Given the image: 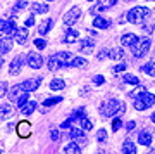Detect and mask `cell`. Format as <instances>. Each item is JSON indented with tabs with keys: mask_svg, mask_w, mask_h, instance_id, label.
Segmentation results:
<instances>
[{
	"mask_svg": "<svg viewBox=\"0 0 155 154\" xmlns=\"http://www.w3.org/2000/svg\"><path fill=\"white\" fill-rule=\"evenodd\" d=\"M124 102L117 99H110L109 102H104V104L100 106V114L104 116V118H112V116H117V118H121L124 114Z\"/></svg>",
	"mask_w": 155,
	"mask_h": 154,
	"instance_id": "cell-1",
	"label": "cell"
},
{
	"mask_svg": "<svg viewBox=\"0 0 155 154\" xmlns=\"http://www.w3.org/2000/svg\"><path fill=\"white\" fill-rule=\"evenodd\" d=\"M148 16H150V9H148V7L136 5V7H133V9L126 14V17H127L126 21L133 23V24H141V23H143Z\"/></svg>",
	"mask_w": 155,
	"mask_h": 154,
	"instance_id": "cell-2",
	"label": "cell"
},
{
	"mask_svg": "<svg viewBox=\"0 0 155 154\" xmlns=\"http://www.w3.org/2000/svg\"><path fill=\"white\" fill-rule=\"evenodd\" d=\"M155 104V95L150 94V92H143V94H140L138 97H134V109L136 111H145L152 107Z\"/></svg>",
	"mask_w": 155,
	"mask_h": 154,
	"instance_id": "cell-3",
	"label": "cell"
},
{
	"mask_svg": "<svg viewBox=\"0 0 155 154\" xmlns=\"http://www.w3.org/2000/svg\"><path fill=\"white\" fill-rule=\"evenodd\" d=\"M150 45H152V40H150V38H141V40L136 42L134 47H131V52H133L134 57H143V55L148 54Z\"/></svg>",
	"mask_w": 155,
	"mask_h": 154,
	"instance_id": "cell-4",
	"label": "cell"
},
{
	"mask_svg": "<svg viewBox=\"0 0 155 154\" xmlns=\"http://www.w3.org/2000/svg\"><path fill=\"white\" fill-rule=\"evenodd\" d=\"M16 23H14V19H2V28H0V31H2V35L5 37V38H9V37H14V33H16Z\"/></svg>",
	"mask_w": 155,
	"mask_h": 154,
	"instance_id": "cell-5",
	"label": "cell"
},
{
	"mask_svg": "<svg viewBox=\"0 0 155 154\" xmlns=\"http://www.w3.org/2000/svg\"><path fill=\"white\" fill-rule=\"evenodd\" d=\"M43 57L38 54V52H29L28 57H26V62H28L29 68H33V69H40V68L43 66Z\"/></svg>",
	"mask_w": 155,
	"mask_h": 154,
	"instance_id": "cell-6",
	"label": "cell"
},
{
	"mask_svg": "<svg viewBox=\"0 0 155 154\" xmlns=\"http://www.w3.org/2000/svg\"><path fill=\"white\" fill-rule=\"evenodd\" d=\"M79 16H81V9H79V7H72V9H69L67 14L64 16V24H66V26H72V24L79 19Z\"/></svg>",
	"mask_w": 155,
	"mask_h": 154,
	"instance_id": "cell-7",
	"label": "cell"
},
{
	"mask_svg": "<svg viewBox=\"0 0 155 154\" xmlns=\"http://www.w3.org/2000/svg\"><path fill=\"white\" fill-rule=\"evenodd\" d=\"M24 57L22 55H17V57H14V59L11 61V66H9V73H11L12 76H16V75H19V71L22 69V66H24Z\"/></svg>",
	"mask_w": 155,
	"mask_h": 154,
	"instance_id": "cell-8",
	"label": "cell"
},
{
	"mask_svg": "<svg viewBox=\"0 0 155 154\" xmlns=\"http://www.w3.org/2000/svg\"><path fill=\"white\" fill-rule=\"evenodd\" d=\"M83 116H84V109H83V107H79V109H78L76 113H74V114L69 116V118H67V120L64 121V123H62L61 128H62V130H66V128H69V127H71V125H72V123H74L76 120H81Z\"/></svg>",
	"mask_w": 155,
	"mask_h": 154,
	"instance_id": "cell-9",
	"label": "cell"
},
{
	"mask_svg": "<svg viewBox=\"0 0 155 154\" xmlns=\"http://www.w3.org/2000/svg\"><path fill=\"white\" fill-rule=\"evenodd\" d=\"M84 133H86V132H84L83 128H74V127H72L71 132H69V137H71L72 140H76V142L81 145V144H84V140H86Z\"/></svg>",
	"mask_w": 155,
	"mask_h": 154,
	"instance_id": "cell-10",
	"label": "cell"
},
{
	"mask_svg": "<svg viewBox=\"0 0 155 154\" xmlns=\"http://www.w3.org/2000/svg\"><path fill=\"white\" fill-rule=\"evenodd\" d=\"M40 83H41V76H36V78H29L26 82H22L21 85L24 87L26 92H33V90H36L40 87Z\"/></svg>",
	"mask_w": 155,
	"mask_h": 154,
	"instance_id": "cell-11",
	"label": "cell"
},
{
	"mask_svg": "<svg viewBox=\"0 0 155 154\" xmlns=\"http://www.w3.org/2000/svg\"><path fill=\"white\" fill-rule=\"evenodd\" d=\"M117 0H98L97 2V5L91 9V12H104L107 11V9H110L112 5H116Z\"/></svg>",
	"mask_w": 155,
	"mask_h": 154,
	"instance_id": "cell-12",
	"label": "cell"
},
{
	"mask_svg": "<svg viewBox=\"0 0 155 154\" xmlns=\"http://www.w3.org/2000/svg\"><path fill=\"white\" fill-rule=\"evenodd\" d=\"M14 40H16L19 45H24L26 40H28V28L22 26V28H17L16 33H14Z\"/></svg>",
	"mask_w": 155,
	"mask_h": 154,
	"instance_id": "cell-13",
	"label": "cell"
},
{
	"mask_svg": "<svg viewBox=\"0 0 155 154\" xmlns=\"http://www.w3.org/2000/svg\"><path fill=\"white\" fill-rule=\"evenodd\" d=\"M24 94H26L24 87H22V85H16V87H12V88H11V94H9V97H11L12 102H17V100L21 99Z\"/></svg>",
	"mask_w": 155,
	"mask_h": 154,
	"instance_id": "cell-14",
	"label": "cell"
},
{
	"mask_svg": "<svg viewBox=\"0 0 155 154\" xmlns=\"http://www.w3.org/2000/svg\"><path fill=\"white\" fill-rule=\"evenodd\" d=\"M136 42H138V37L134 33H126V35H122V38H121V44L122 47H134L136 45Z\"/></svg>",
	"mask_w": 155,
	"mask_h": 154,
	"instance_id": "cell-15",
	"label": "cell"
},
{
	"mask_svg": "<svg viewBox=\"0 0 155 154\" xmlns=\"http://www.w3.org/2000/svg\"><path fill=\"white\" fill-rule=\"evenodd\" d=\"M17 133H19V137H29V133H31V125H29L28 121H21L19 125H17Z\"/></svg>",
	"mask_w": 155,
	"mask_h": 154,
	"instance_id": "cell-16",
	"label": "cell"
},
{
	"mask_svg": "<svg viewBox=\"0 0 155 154\" xmlns=\"http://www.w3.org/2000/svg\"><path fill=\"white\" fill-rule=\"evenodd\" d=\"M93 45H95V42L93 40H83V42H79V47H78V50L79 52H83V54H90L91 50H93Z\"/></svg>",
	"mask_w": 155,
	"mask_h": 154,
	"instance_id": "cell-17",
	"label": "cell"
},
{
	"mask_svg": "<svg viewBox=\"0 0 155 154\" xmlns=\"http://www.w3.org/2000/svg\"><path fill=\"white\" fill-rule=\"evenodd\" d=\"M93 26L95 28H100V30H107V28L110 26V21L104 16H97L93 19Z\"/></svg>",
	"mask_w": 155,
	"mask_h": 154,
	"instance_id": "cell-18",
	"label": "cell"
},
{
	"mask_svg": "<svg viewBox=\"0 0 155 154\" xmlns=\"http://www.w3.org/2000/svg\"><path fill=\"white\" fill-rule=\"evenodd\" d=\"M35 109H36V102H35V100H28V102L22 106L19 111H21L22 116H29V114H33L35 113Z\"/></svg>",
	"mask_w": 155,
	"mask_h": 154,
	"instance_id": "cell-19",
	"label": "cell"
},
{
	"mask_svg": "<svg viewBox=\"0 0 155 154\" xmlns=\"http://www.w3.org/2000/svg\"><path fill=\"white\" fill-rule=\"evenodd\" d=\"M78 37H79V33H78L76 30H74V28H69L66 31V35H64V42H66V44H74L78 40Z\"/></svg>",
	"mask_w": 155,
	"mask_h": 154,
	"instance_id": "cell-20",
	"label": "cell"
},
{
	"mask_svg": "<svg viewBox=\"0 0 155 154\" xmlns=\"http://www.w3.org/2000/svg\"><path fill=\"white\" fill-rule=\"evenodd\" d=\"M47 66H48L50 71H57V69H61V68H62V64H61V61L57 59V55L54 54V55H50V59H48V62H47Z\"/></svg>",
	"mask_w": 155,
	"mask_h": 154,
	"instance_id": "cell-21",
	"label": "cell"
},
{
	"mask_svg": "<svg viewBox=\"0 0 155 154\" xmlns=\"http://www.w3.org/2000/svg\"><path fill=\"white\" fill-rule=\"evenodd\" d=\"M64 152H66V154H79V152H81V145L74 140V142L67 144L66 147H64Z\"/></svg>",
	"mask_w": 155,
	"mask_h": 154,
	"instance_id": "cell-22",
	"label": "cell"
},
{
	"mask_svg": "<svg viewBox=\"0 0 155 154\" xmlns=\"http://www.w3.org/2000/svg\"><path fill=\"white\" fill-rule=\"evenodd\" d=\"M138 142L141 144V145H147V147H148L150 144H152V135H150L147 130L140 132V133H138Z\"/></svg>",
	"mask_w": 155,
	"mask_h": 154,
	"instance_id": "cell-23",
	"label": "cell"
},
{
	"mask_svg": "<svg viewBox=\"0 0 155 154\" xmlns=\"http://www.w3.org/2000/svg\"><path fill=\"white\" fill-rule=\"evenodd\" d=\"M52 24H54V21L52 19H45L41 24H40V28H38V33H40V37H45V35L50 31V28H52Z\"/></svg>",
	"mask_w": 155,
	"mask_h": 154,
	"instance_id": "cell-24",
	"label": "cell"
},
{
	"mask_svg": "<svg viewBox=\"0 0 155 154\" xmlns=\"http://www.w3.org/2000/svg\"><path fill=\"white\" fill-rule=\"evenodd\" d=\"M57 59L61 61V64H62V68H67V64H69V61L72 59V55H71V52H57Z\"/></svg>",
	"mask_w": 155,
	"mask_h": 154,
	"instance_id": "cell-25",
	"label": "cell"
},
{
	"mask_svg": "<svg viewBox=\"0 0 155 154\" xmlns=\"http://www.w3.org/2000/svg\"><path fill=\"white\" fill-rule=\"evenodd\" d=\"M86 62H88V61L84 59V57H72V59L69 61L67 68H83V66H86Z\"/></svg>",
	"mask_w": 155,
	"mask_h": 154,
	"instance_id": "cell-26",
	"label": "cell"
},
{
	"mask_svg": "<svg viewBox=\"0 0 155 154\" xmlns=\"http://www.w3.org/2000/svg\"><path fill=\"white\" fill-rule=\"evenodd\" d=\"M64 87H66V83H64V80H61V78H54V80L50 82V90H54V92H59V90H62Z\"/></svg>",
	"mask_w": 155,
	"mask_h": 154,
	"instance_id": "cell-27",
	"label": "cell"
},
{
	"mask_svg": "<svg viewBox=\"0 0 155 154\" xmlns=\"http://www.w3.org/2000/svg\"><path fill=\"white\" fill-rule=\"evenodd\" d=\"M109 57L112 61H122V49L121 47H114L109 50Z\"/></svg>",
	"mask_w": 155,
	"mask_h": 154,
	"instance_id": "cell-28",
	"label": "cell"
},
{
	"mask_svg": "<svg viewBox=\"0 0 155 154\" xmlns=\"http://www.w3.org/2000/svg\"><path fill=\"white\" fill-rule=\"evenodd\" d=\"M31 11H33L35 14H45V12L48 11V5L40 4V2H35V4H31Z\"/></svg>",
	"mask_w": 155,
	"mask_h": 154,
	"instance_id": "cell-29",
	"label": "cell"
},
{
	"mask_svg": "<svg viewBox=\"0 0 155 154\" xmlns=\"http://www.w3.org/2000/svg\"><path fill=\"white\" fill-rule=\"evenodd\" d=\"M0 114H2V120H9L12 116V107L7 104V102H4L2 107H0Z\"/></svg>",
	"mask_w": 155,
	"mask_h": 154,
	"instance_id": "cell-30",
	"label": "cell"
},
{
	"mask_svg": "<svg viewBox=\"0 0 155 154\" xmlns=\"http://www.w3.org/2000/svg\"><path fill=\"white\" fill-rule=\"evenodd\" d=\"M122 152L124 154H134L136 152V145H134L131 140H124V144H122Z\"/></svg>",
	"mask_w": 155,
	"mask_h": 154,
	"instance_id": "cell-31",
	"label": "cell"
},
{
	"mask_svg": "<svg viewBox=\"0 0 155 154\" xmlns=\"http://www.w3.org/2000/svg\"><path fill=\"white\" fill-rule=\"evenodd\" d=\"M141 71L147 73V75H150V76H155V61H150V62H147L145 66H141Z\"/></svg>",
	"mask_w": 155,
	"mask_h": 154,
	"instance_id": "cell-32",
	"label": "cell"
},
{
	"mask_svg": "<svg viewBox=\"0 0 155 154\" xmlns=\"http://www.w3.org/2000/svg\"><path fill=\"white\" fill-rule=\"evenodd\" d=\"M11 49H12V42L9 38H4L2 40V55H5V54H9L11 52Z\"/></svg>",
	"mask_w": 155,
	"mask_h": 154,
	"instance_id": "cell-33",
	"label": "cell"
},
{
	"mask_svg": "<svg viewBox=\"0 0 155 154\" xmlns=\"http://www.w3.org/2000/svg\"><path fill=\"white\" fill-rule=\"evenodd\" d=\"M57 102H62V97H47L43 100V106L45 107H52V106H55Z\"/></svg>",
	"mask_w": 155,
	"mask_h": 154,
	"instance_id": "cell-34",
	"label": "cell"
},
{
	"mask_svg": "<svg viewBox=\"0 0 155 154\" xmlns=\"http://www.w3.org/2000/svg\"><path fill=\"white\" fill-rule=\"evenodd\" d=\"M79 123H81V128H83L84 132H90V130L93 128V123H91V121H90L86 116H83V118L79 120Z\"/></svg>",
	"mask_w": 155,
	"mask_h": 154,
	"instance_id": "cell-35",
	"label": "cell"
},
{
	"mask_svg": "<svg viewBox=\"0 0 155 154\" xmlns=\"http://www.w3.org/2000/svg\"><path fill=\"white\" fill-rule=\"evenodd\" d=\"M124 82L126 83H131V85H140V80L133 75H124Z\"/></svg>",
	"mask_w": 155,
	"mask_h": 154,
	"instance_id": "cell-36",
	"label": "cell"
},
{
	"mask_svg": "<svg viewBox=\"0 0 155 154\" xmlns=\"http://www.w3.org/2000/svg\"><path fill=\"white\" fill-rule=\"evenodd\" d=\"M97 140H98V142H102V144L107 140V132L104 130V128H100V130H98V133H97Z\"/></svg>",
	"mask_w": 155,
	"mask_h": 154,
	"instance_id": "cell-37",
	"label": "cell"
},
{
	"mask_svg": "<svg viewBox=\"0 0 155 154\" xmlns=\"http://www.w3.org/2000/svg\"><path fill=\"white\" fill-rule=\"evenodd\" d=\"M126 68H127V64L124 62V61H121L119 64H116V66L112 68V71H114V73H121V71H124Z\"/></svg>",
	"mask_w": 155,
	"mask_h": 154,
	"instance_id": "cell-38",
	"label": "cell"
},
{
	"mask_svg": "<svg viewBox=\"0 0 155 154\" xmlns=\"http://www.w3.org/2000/svg\"><path fill=\"white\" fill-rule=\"evenodd\" d=\"M121 128H122V121H121V118H117L116 116V120L112 121V130L117 132V130H121Z\"/></svg>",
	"mask_w": 155,
	"mask_h": 154,
	"instance_id": "cell-39",
	"label": "cell"
},
{
	"mask_svg": "<svg viewBox=\"0 0 155 154\" xmlns=\"http://www.w3.org/2000/svg\"><path fill=\"white\" fill-rule=\"evenodd\" d=\"M35 47L40 49V50H43V49H47V42H45L43 38H36L35 40Z\"/></svg>",
	"mask_w": 155,
	"mask_h": 154,
	"instance_id": "cell-40",
	"label": "cell"
},
{
	"mask_svg": "<svg viewBox=\"0 0 155 154\" xmlns=\"http://www.w3.org/2000/svg\"><path fill=\"white\" fill-rule=\"evenodd\" d=\"M50 138H52L54 142H57V140L61 138V133H59V130H57V128H52V130H50Z\"/></svg>",
	"mask_w": 155,
	"mask_h": 154,
	"instance_id": "cell-41",
	"label": "cell"
},
{
	"mask_svg": "<svg viewBox=\"0 0 155 154\" xmlns=\"http://www.w3.org/2000/svg\"><path fill=\"white\" fill-rule=\"evenodd\" d=\"M26 7H28V2H26V0H19L14 9H16V11H22V9H26Z\"/></svg>",
	"mask_w": 155,
	"mask_h": 154,
	"instance_id": "cell-42",
	"label": "cell"
},
{
	"mask_svg": "<svg viewBox=\"0 0 155 154\" xmlns=\"http://www.w3.org/2000/svg\"><path fill=\"white\" fill-rule=\"evenodd\" d=\"M35 23H36V19H35V12H33V14H31V16H29L28 19L24 21V26H26V28H29V26H33Z\"/></svg>",
	"mask_w": 155,
	"mask_h": 154,
	"instance_id": "cell-43",
	"label": "cell"
},
{
	"mask_svg": "<svg viewBox=\"0 0 155 154\" xmlns=\"http://www.w3.org/2000/svg\"><path fill=\"white\" fill-rule=\"evenodd\" d=\"M93 82L97 83V85H102V83H105V78L100 76V75H97V76H93Z\"/></svg>",
	"mask_w": 155,
	"mask_h": 154,
	"instance_id": "cell-44",
	"label": "cell"
},
{
	"mask_svg": "<svg viewBox=\"0 0 155 154\" xmlns=\"http://www.w3.org/2000/svg\"><path fill=\"white\" fill-rule=\"evenodd\" d=\"M143 92H147V90H145V87H141V85H138V90H136V92H133V97H138L140 94H143Z\"/></svg>",
	"mask_w": 155,
	"mask_h": 154,
	"instance_id": "cell-45",
	"label": "cell"
},
{
	"mask_svg": "<svg viewBox=\"0 0 155 154\" xmlns=\"http://www.w3.org/2000/svg\"><path fill=\"white\" fill-rule=\"evenodd\" d=\"M134 127H136V123H134V121H127V123H126V130H127V132H131Z\"/></svg>",
	"mask_w": 155,
	"mask_h": 154,
	"instance_id": "cell-46",
	"label": "cell"
},
{
	"mask_svg": "<svg viewBox=\"0 0 155 154\" xmlns=\"http://www.w3.org/2000/svg\"><path fill=\"white\" fill-rule=\"evenodd\" d=\"M107 55H109V50H102V52H98V55H97V57L102 61L104 57H107Z\"/></svg>",
	"mask_w": 155,
	"mask_h": 154,
	"instance_id": "cell-47",
	"label": "cell"
},
{
	"mask_svg": "<svg viewBox=\"0 0 155 154\" xmlns=\"http://www.w3.org/2000/svg\"><path fill=\"white\" fill-rule=\"evenodd\" d=\"M7 88H9V85H7V82H2V90H0V94H2V95H5Z\"/></svg>",
	"mask_w": 155,
	"mask_h": 154,
	"instance_id": "cell-48",
	"label": "cell"
},
{
	"mask_svg": "<svg viewBox=\"0 0 155 154\" xmlns=\"http://www.w3.org/2000/svg\"><path fill=\"white\" fill-rule=\"evenodd\" d=\"M152 121H153V123H155V113H153V114H152Z\"/></svg>",
	"mask_w": 155,
	"mask_h": 154,
	"instance_id": "cell-49",
	"label": "cell"
},
{
	"mask_svg": "<svg viewBox=\"0 0 155 154\" xmlns=\"http://www.w3.org/2000/svg\"><path fill=\"white\" fill-rule=\"evenodd\" d=\"M47 2H54V0H47Z\"/></svg>",
	"mask_w": 155,
	"mask_h": 154,
	"instance_id": "cell-50",
	"label": "cell"
},
{
	"mask_svg": "<svg viewBox=\"0 0 155 154\" xmlns=\"http://www.w3.org/2000/svg\"><path fill=\"white\" fill-rule=\"evenodd\" d=\"M88 2H93V0H88Z\"/></svg>",
	"mask_w": 155,
	"mask_h": 154,
	"instance_id": "cell-51",
	"label": "cell"
},
{
	"mask_svg": "<svg viewBox=\"0 0 155 154\" xmlns=\"http://www.w3.org/2000/svg\"><path fill=\"white\" fill-rule=\"evenodd\" d=\"M124 2H129V0H124Z\"/></svg>",
	"mask_w": 155,
	"mask_h": 154,
	"instance_id": "cell-52",
	"label": "cell"
}]
</instances>
